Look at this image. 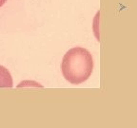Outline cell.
<instances>
[{
	"instance_id": "cell-1",
	"label": "cell",
	"mask_w": 137,
	"mask_h": 128,
	"mask_svg": "<svg viewBox=\"0 0 137 128\" xmlns=\"http://www.w3.org/2000/svg\"><path fill=\"white\" fill-rule=\"evenodd\" d=\"M93 59L88 49L75 47L66 52L61 63L63 77L71 85H80L90 77Z\"/></svg>"
},
{
	"instance_id": "cell-2",
	"label": "cell",
	"mask_w": 137,
	"mask_h": 128,
	"mask_svg": "<svg viewBox=\"0 0 137 128\" xmlns=\"http://www.w3.org/2000/svg\"><path fill=\"white\" fill-rule=\"evenodd\" d=\"M0 87H12V77L6 68L0 66Z\"/></svg>"
},
{
	"instance_id": "cell-3",
	"label": "cell",
	"mask_w": 137,
	"mask_h": 128,
	"mask_svg": "<svg viewBox=\"0 0 137 128\" xmlns=\"http://www.w3.org/2000/svg\"><path fill=\"white\" fill-rule=\"evenodd\" d=\"M98 17H99V11L97 12V14H96V17H95V20H94V28H97V22H98ZM94 32H95V35H96V38L97 40L99 41V34H98V31H97V29H95L94 30Z\"/></svg>"
},
{
	"instance_id": "cell-4",
	"label": "cell",
	"mask_w": 137,
	"mask_h": 128,
	"mask_svg": "<svg viewBox=\"0 0 137 128\" xmlns=\"http://www.w3.org/2000/svg\"><path fill=\"white\" fill-rule=\"evenodd\" d=\"M6 1H7V0H0V7H2V6L6 3Z\"/></svg>"
}]
</instances>
